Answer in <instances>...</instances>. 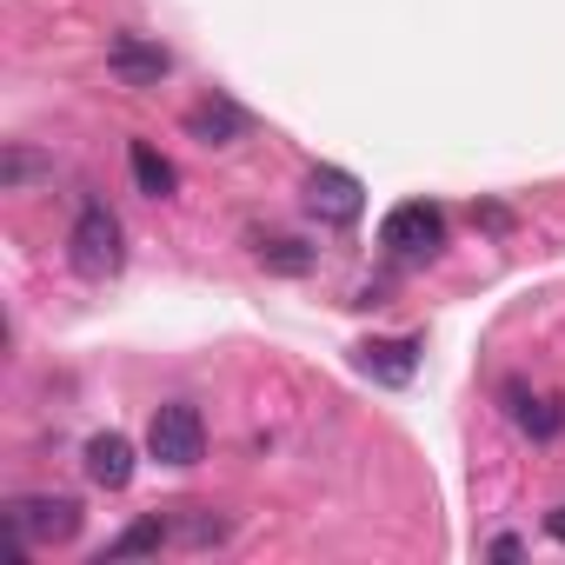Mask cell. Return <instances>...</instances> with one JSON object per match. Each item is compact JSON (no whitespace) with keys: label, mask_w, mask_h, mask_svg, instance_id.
I'll return each mask as SVG.
<instances>
[{"label":"cell","mask_w":565,"mask_h":565,"mask_svg":"<svg viewBox=\"0 0 565 565\" xmlns=\"http://www.w3.org/2000/svg\"><path fill=\"white\" fill-rule=\"evenodd\" d=\"M0 519H8V532H14V558H28L34 545H67L87 512L67 492H21V499L0 505Z\"/></svg>","instance_id":"6da1fadb"},{"label":"cell","mask_w":565,"mask_h":565,"mask_svg":"<svg viewBox=\"0 0 565 565\" xmlns=\"http://www.w3.org/2000/svg\"><path fill=\"white\" fill-rule=\"evenodd\" d=\"M67 266L81 279H114L127 266V233H120V220H114L107 200H87L74 213V226H67Z\"/></svg>","instance_id":"7a4b0ae2"},{"label":"cell","mask_w":565,"mask_h":565,"mask_svg":"<svg viewBox=\"0 0 565 565\" xmlns=\"http://www.w3.org/2000/svg\"><path fill=\"white\" fill-rule=\"evenodd\" d=\"M147 452H153L160 466H200V459H206V419H200V406H186V399L153 406V419H147Z\"/></svg>","instance_id":"3957f363"},{"label":"cell","mask_w":565,"mask_h":565,"mask_svg":"<svg viewBox=\"0 0 565 565\" xmlns=\"http://www.w3.org/2000/svg\"><path fill=\"white\" fill-rule=\"evenodd\" d=\"M380 246L393 259H433L446 246V213L433 200H399L386 220H380Z\"/></svg>","instance_id":"277c9868"},{"label":"cell","mask_w":565,"mask_h":565,"mask_svg":"<svg viewBox=\"0 0 565 565\" xmlns=\"http://www.w3.org/2000/svg\"><path fill=\"white\" fill-rule=\"evenodd\" d=\"M307 213L327 220V226H353V220L366 213V186H360L347 167H313V180H307Z\"/></svg>","instance_id":"5b68a950"},{"label":"cell","mask_w":565,"mask_h":565,"mask_svg":"<svg viewBox=\"0 0 565 565\" xmlns=\"http://www.w3.org/2000/svg\"><path fill=\"white\" fill-rule=\"evenodd\" d=\"M107 74H114L120 87H160V81L173 74V54H167L160 41L114 34V47H107Z\"/></svg>","instance_id":"8992f818"},{"label":"cell","mask_w":565,"mask_h":565,"mask_svg":"<svg viewBox=\"0 0 565 565\" xmlns=\"http://www.w3.org/2000/svg\"><path fill=\"white\" fill-rule=\"evenodd\" d=\"M499 399H505V419H512L525 439H539V446H545V439H558V433H565V406H558V399H545V393H532V386H519V380H512Z\"/></svg>","instance_id":"52a82bcc"},{"label":"cell","mask_w":565,"mask_h":565,"mask_svg":"<svg viewBox=\"0 0 565 565\" xmlns=\"http://www.w3.org/2000/svg\"><path fill=\"white\" fill-rule=\"evenodd\" d=\"M81 459H87V479H94L100 492H120V486L134 479V439H127V433H94Z\"/></svg>","instance_id":"ba28073f"},{"label":"cell","mask_w":565,"mask_h":565,"mask_svg":"<svg viewBox=\"0 0 565 565\" xmlns=\"http://www.w3.org/2000/svg\"><path fill=\"white\" fill-rule=\"evenodd\" d=\"M360 373L380 386H406L419 373V340H366L360 347Z\"/></svg>","instance_id":"9c48e42d"},{"label":"cell","mask_w":565,"mask_h":565,"mask_svg":"<svg viewBox=\"0 0 565 565\" xmlns=\"http://www.w3.org/2000/svg\"><path fill=\"white\" fill-rule=\"evenodd\" d=\"M186 134H193L200 147H233V140L246 134V114H239L226 94H213V100H200V107L186 114Z\"/></svg>","instance_id":"30bf717a"},{"label":"cell","mask_w":565,"mask_h":565,"mask_svg":"<svg viewBox=\"0 0 565 565\" xmlns=\"http://www.w3.org/2000/svg\"><path fill=\"white\" fill-rule=\"evenodd\" d=\"M127 167H134V180H140V193H147V200H173L180 173H173V160H167L153 140H134V147H127Z\"/></svg>","instance_id":"8fae6325"},{"label":"cell","mask_w":565,"mask_h":565,"mask_svg":"<svg viewBox=\"0 0 565 565\" xmlns=\"http://www.w3.org/2000/svg\"><path fill=\"white\" fill-rule=\"evenodd\" d=\"M167 539H173V525H167L160 512H153V519H134V525H127L120 539H107V552H100V565H114V558H147V552H160Z\"/></svg>","instance_id":"7c38bea8"},{"label":"cell","mask_w":565,"mask_h":565,"mask_svg":"<svg viewBox=\"0 0 565 565\" xmlns=\"http://www.w3.org/2000/svg\"><path fill=\"white\" fill-rule=\"evenodd\" d=\"M54 173V160L47 153H34L28 140H14L8 153H0V193H28L34 180H47Z\"/></svg>","instance_id":"4fadbf2b"},{"label":"cell","mask_w":565,"mask_h":565,"mask_svg":"<svg viewBox=\"0 0 565 565\" xmlns=\"http://www.w3.org/2000/svg\"><path fill=\"white\" fill-rule=\"evenodd\" d=\"M253 259L266 266V273H313V246H300V239H259L253 246Z\"/></svg>","instance_id":"5bb4252c"},{"label":"cell","mask_w":565,"mask_h":565,"mask_svg":"<svg viewBox=\"0 0 565 565\" xmlns=\"http://www.w3.org/2000/svg\"><path fill=\"white\" fill-rule=\"evenodd\" d=\"M167 525H173V539H186V545H213V539H226V519L206 512V505H180Z\"/></svg>","instance_id":"9a60e30c"},{"label":"cell","mask_w":565,"mask_h":565,"mask_svg":"<svg viewBox=\"0 0 565 565\" xmlns=\"http://www.w3.org/2000/svg\"><path fill=\"white\" fill-rule=\"evenodd\" d=\"M486 552H492V558H519V552H525V545H519V539H512V532H499V539H492V545H486Z\"/></svg>","instance_id":"2e32d148"},{"label":"cell","mask_w":565,"mask_h":565,"mask_svg":"<svg viewBox=\"0 0 565 565\" xmlns=\"http://www.w3.org/2000/svg\"><path fill=\"white\" fill-rule=\"evenodd\" d=\"M545 539H558V545H565V505H552V512H545Z\"/></svg>","instance_id":"e0dca14e"}]
</instances>
